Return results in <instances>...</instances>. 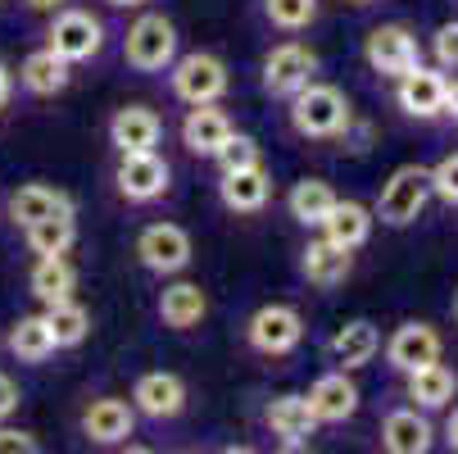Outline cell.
Instances as JSON below:
<instances>
[{"mask_svg":"<svg viewBox=\"0 0 458 454\" xmlns=\"http://www.w3.org/2000/svg\"><path fill=\"white\" fill-rule=\"evenodd\" d=\"M291 123L300 137H336L350 127V100L341 87H327V82H304L291 96Z\"/></svg>","mask_w":458,"mask_h":454,"instance_id":"obj_1","label":"cell"},{"mask_svg":"<svg viewBox=\"0 0 458 454\" xmlns=\"http://www.w3.org/2000/svg\"><path fill=\"white\" fill-rule=\"evenodd\" d=\"M427 196H431V168H422V164H404V168L390 173V182L381 186L377 218L390 223V227H409V223L422 214Z\"/></svg>","mask_w":458,"mask_h":454,"instance_id":"obj_2","label":"cell"},{"mask_svg":"<svg viewBox=\"0 0 458 454\" xmlns=\"http://www.w3.org/2000/svg\"><path fill=\"white\" fill-rule=\"evenodd\" d=\"M227 64L218 55H205V50H195L186 59L173 64V96L182 105H218L223 91H227Z\"/></svg>","mask_w":458,"mask_h":454,"instance_id":"obj_3","label":"cell"},{"mask_svg":"<svg viewBox=\"0 0 458 454\" xmlns=\"http://www.w3.org/2000/svg\"><path fill=\"white\" fill-rule=\"evenodd\" d=\"M123 55H127V64H132V69L159 73V69H168L173 55H177V28H173L164 14H141L132 28H127Z\"/></svg>","mask_w":458,"mask_h":454,"instance_id":"obj_4","label":"cell"},{"mask_svg":"<svg viewBox=\"0 0 458 454\" xmlns=\"http://www.w3.org/2000/svg\"><path fill=\"white\" fill-rule=\"evenodd\" d=\"M245 337H250V346L259 355H291L304 341V318L291 304H264L250 318Z\"/></svg>","mask_w":458,"mask_h":454,"instance_id":"obj_5","label":"cell"},{"mask_svg":"<svg viewBox=\"0 0 458 454\" xmlns=\"http://www.w3.org/2000/svg\"><path fill=\"white\" fill-rule=\"evenodd\" d=\"M368 64L381 73V78H404L413 64H418V41L404 23H381L368 32V46H363Z\"/></svg>","mask_w":458,"mask_h":454,"instance_id":"obj_6","label":"cell"},{"mask_svg":"<svg viewBox=\"0 0 458 454\" xmlns=\"http://www.w3.org/2000/svg\"><path fill=\"white\" fill-rule=\"evenodd\" d=\"M105 46V28L100 19H91L87 10H59L55 23H50V50L64 55L69 64H82L91 55H100Z\"/></svg>","mask_w":458,"mask_h":454,"instance_id":"obj_7","label":"cell"},{"mask_svg":"<svg viewBox=\"0 0 458 454\" xmlns=\"http://www.w3.org/2000/svg\"><path fill=\"white\" fill-rule=\"evenodd\" d=\"M137 259L150 273H182L191 264V236L177 223H150L137 236Z\"/></svg>","mask_w":458,"mask_h":454,"instance_id":"obj_8","label":"cell"},{"mask_svg":"<svg viewBox=\"0 0 458 454\" xmlns=\"http://www.w3.org/2000/svg\"><path fill=\"white\" fill-rule=\"evenodd\" d=\"M313 69H318V55L300 41H286L264 59V91L268 96H295L304 82H313Z\"/></svg>","mask_w":458,"mask_h":454,"instance_id":"obj_9","label":"cell"},{"mask_svg":"<svg viewBox=\"0 0 458 454\" xmlns=\"http://www.w3.org/2000/svg\"><path fill=\"white\" fill-rule=\"evenodd\" d=\"M118 191L127 201H159L164 191H168V164L155 155V150H141V155H123L118 164Z\"/></svg>","mask_w":458,"mask_h":454,"instance_id":"obj_10","label":"cell"},{"mask_svg":"<svg viewBox=\"0 0 458 454\" xmlns=\"http://www.w3.org/2000/svg\"><path fill=\"white\" fill-rule=\"evenodd\" d=\"M164 137V123L155 109L146 105H127L109 118V141L118 146V155H141V150H155Z\"/></svg>","mask_w":458,"mask_h":454,"instance_id":"obj_11","label":"cell"},{"mask_svg":"<svg viewBox=\"0 0 458 454\" xmlns=\"http://www.w3.org/2000/svg\"><path fill=\"white\" fill-rule=\"evenodd\" d=\"M386 359H390V368L413 373V368L440 359V332L431 322H400L395 337L386 341Z\"/></svg>","mask_w":458,"mask_h":454,"instance_id":"obj_12","label":"cell"},{"mask_svg":"<svg viewBox=\"0 0 458 454\" xmlns=\"http://www.w3.org/2000/svg\"><path fill=\"white\" fill-rule=\"evenodd\" d=\"M82 432L96 445H123L127 436L137 432V405H127L118 396H100L91 400V409L82 414Z\"/></svg>","mask_w":458,"mask_h":454,"instance_id":"obj_13","label":"cell"},{"mask_svg":"<svg viewBox=\"0 0 458 454\" xmlns=\"http://www.w3.org/2000/svg\"><path fill=\"white\" fill-rule=\"evenodd\" d=\"M218 196H223V205L236 210V214H259V210L268 205V196H273V177H268L264 164L232 168V173H223V182H218Z\"/></svg>","mask_w":458,"mask_h":454,"instance_id":"obj_14","label":"cell"},{"mask_svg":"<svg viewBox=\"0 0 458 454\" xmlns=\"http://www.w3.org/2000/svg\"><path fill=\"white\" fill-rule=\"evenodd\" d=\"M132 405L146 418H177L186 409V381L177 373H146L132 386Z\"/></svg>","mask_w":458,"mask_h":454,"instance_id":"obj_15","label":"cell"},{"mask_svg":"<svg viewBox=\"0 0 458 454\" xmlns=\"http://www.w3.org/2000/svg\"><path fill=\"white\" fill-rule=\"evenodd\" d=\"M304 400H309V409H313L318 423H345V418H354V409H359V386H354V381L345 377V368H341V373L318 377L313 391H309Z\"/></svg>","mask_w":458,"mask_h":454,"instance_id":"obj_16","label":"cell"},{"mask_svg":"<svg viewBox=\"0 0 458 454\" xmlns=\"http://www.w3.org/2000/svg\"><path fill=\"white\" fill-rule=\"evenodd\" d=\"M236 133L232 118L218 109V105H191L186 118H182V141L191 155H218V146Z\"/></svg>","mask_w":458,"mask_h":454,"instance_id":"obj_17","label":"cell"},{"mask_svg":"<svg viewBox=\"0 0 458 454\" xmlns=\"http://www.w3.org/2000/svg\"><path fill=\"white\" fill-rule=\"evenodd\" d=\"M445 91H449V82H445L436 69H422V64H413V69L400 78V105H404L413 118H436V114H445Z\"/></svg>","mask_w":458,"mask_h":454,"instance_id":"obj_18","label":"cell"},{"mask_svg":"<svg viewBox=\"0 0 458 454\" xmlns=\"http://www.w3.org/2000/svg\"><path fill=\"white\" fill-rule=\"evenodd\" d=\"M205 313H209V300H205V291L195 287V282H173V287H164V296H159V318H164V328L191 332V328H200Z\"/></svg>","mask_w":458,"mask_h":454,"instance_id":"obj_19","label":"cell"},{"mask_svg":"<svg viewBox=\"0 0 458 454\" xmlns=\"http://www.w3.org/2000/svg\"><path fill=\"white\" fill-rule=\"evenodd\" d=\"M300 273L313 282V287H341L345 278H350V250L345 245H336V241H309V250H304V259H300Z\"/></svg>","mask_w":458,"mask_h":454,"instance_id":"obj_20","label":"cell"},{"mask_svg":"<svg viewBox=\"0 0 458 454\" xmlns=\"http://www.w3.org/2000/svg\"><path fill=\"white\" fill-rule=\"evenodd\" d=\"M381 445L390 454H427L431 450V423L418 409H395L381 423Z\"/></svg>","mask_w":458,"mask_h":454,"instance_id":"obj_21","label":"cell"},{"mask_svg":"<svg viewBox=\"0 0 458 454\" xmlns=\"http://www.w3.org/2000/svg\"><path fill=\"white\" fill-rule=\"evenodd\" d=\"M313 427H318V418H313L304 396H277L268 405V432L282 436L286 445H304L313 436Z\"/></svg>","mask_w":458,"mask_h":454,"instance_id":"obj_22","label":"cell"},{"mask_svg":"<svg viewBox=\"0 0 458 454\" xmlns=\"http://www.w3.org/2000/svg\"><path fill=\"white\" fill-rule=\"evenodd\" d=\"M19 78H23V87H28L32 96H59L64 87H69V59L55 55L50 46H46V50H32V55L23 59Z\"/></svg>","mask_w":458,"mask_h":454,"instance_id":"obj_23","label":"cell"},{"mask_svg":"<svg viewBox=\"0 0 458 454\" xmlns=\"http://www.w3.org/2000/svg\"><path fill=\"white\" fill-rule=\"evenodd\" d=\"M454 391H458V377L440 359H431V364L409 373V400H418L422 409H445L454 400Z\"/></svg>","mask_w":458,"mask_h":454,"instance_id":"obj_24","label":"cell"},{"mask_svg":"<svg viewBox=\"0 0 458 454\" xmlns=\"http://www.w3.org/2000/svg\"><path fill=\"white\" fill-rule=\"evenodd\" d=\"M377 350H381V337H377V328L368 318H354V322H345V328L332 337V355H336V364L350 373V368H363V364H372L377 359Z\"/></svg>","mask_w":458,"mask_h":454,"instance_id":"obj_25","label":"cell"},{"mask_svg":"<svg viewBox=\"0 0 458 454\" xmlns=\"http://www.w3.org/2000/svg\"><path fill=\"white\" fill-rule=\"evenodd\" d=\"M368 232H372V214H368L359 201H336L332 214L322 218V236L336 241V245H345V250H359V245L368 241Z\"/></svg>","mask_w":458,"mask_h":454,"instance_id":"obj_26","label":"cell"},{"mask_svg":"<svg viewBox=\"0 0 458 454\" xmlns=\"http://www.w3.org/2000/svg\"><path fill=\"white\" fill-rule=\"evenodd\" d=\"M291 218L295 223H304V227H322V218L332 214V205H336V191L327 186L322 177H304V182H295V191H291Z\"/></svg>","mask_w":458,"mask_h":454,"instance_id":"obj_27","label":"cell"},{"mask_svg":"<svg viewBox=\"0 0 458 454\" xmlns=\"http://www.w3.org/2000/svg\"><path fill=\"white\" fill-rule=\"evenodd\" d=\"M59 210H73L69 205V196L64 191H55V186H46V182H28V186H19L14 191V201H10V214H14V223H37V218H46V214H59Z\"/></svg>","mask_w":458,"mask_h":454,"instance_id":"obj_28","label":"cell"},{"mask_svg":"<svg viewBox=\"0 0 458 454\" xmlns=\"http://www.w3.org/2000/svg\"><path fill=\"white\" fill-rule=\"evenodd\" d=\"M32 296L41 304H59V300H73V269L64 264V254H41L37 259V269L28 278Z\"/></svg>","mask_w":458,"mask_h":454,"instance_id":"obj_29","label":"cell"},{"mask_svg":"<svg viewBox=\"0 0 458 454\" xmlns=\"http://www.w3.org/2000/svg\"><path fill=\"white\" fill-rule=\"evenodd\" d=\"M46 328L55 337V350H73L91 332V313L73 300H59V304H46Z\"/></svg>","mask_w":458,"mask_h":454,"instance_id":"obj_30","label":"cell"},{"mask_svg":"<svg viewBox=\"0 0 458 454\" xmlns=\"http://www.w3.org/2000/svg\"><path fill=\"white\" fill-rule=\"evenodd\" d=\"M78 227H73V210H59V214H46L37 223H28V250L32 254H64L73 245Z\"/></svg>","mask_w":458,"mask_h":454,"instance_id":"obj_31","label":"cell"},{"mask_svg":"<svg viewBox=\"0 0 458 454\" xmlns=\"http://www.w3.org/2000/svg\"><path fill=\"white\" fill-rule=\"evenodd\" d=\"M10 350L23 359V364H41L55 355V337L46 328V313H32V318H19L10 328Z\"/></svg>","mask_w":458,"mask_h":454,"instance_id":"obj_32","label":"cell"},{"mask_svg":"<svg viewBox=\"0 0 458 454\" xmlns=\"http://www.w3.org/2000/svg\"><path fill=\"white\" fill-rule=\"evenodd\" d=\"M264 14L282 32H300L318 19V0H264Z\"/></svg>","mask_w":458,"mask_h":454,"instance_id":"obj_33","label":"cell"},{"mask_svg":"<svg viewBox=\"0 0 458 454\" xmlns=\"http://www.w3.org/2000/svg\"><path fill=\"white\" fill-rule=\"evenodd\" d=\"M214 159L223 164V173H232V168H250V164H264V159H259V141L245 137V133H232V137L218 146Z\"/></svg>","mask_w":458,"mask_h":454,"instance_id":"obj_34","label":"cell"},{"mask_svg":"<svg viewBox=\"0 0 458 454\" xmlns=\"http://www.w3.org/2000/svg\"><path fill=\"white\" fill-rule=\"evenodd\" d=\"M431 191L440 201L458 205V155H445L436 168H431Z\"/></svg>","mask_w":458,"mask_h":454,"instance_id":"obj_35","label":"cell"},{"mask_svg":"<svg viewBox=\"0 0 458 454\" xmlns=\"http://www.w3.org/2000/svg\"><path fill=\"white\" fill-rule=\"evenodd\" d=\"M436 59L445 64V69H458V23H445L436 32Z\"/></svg>","mask_w":458,"mask_h":454,"instance_id":"obj_36","label":"cell"},{"mask_svg":"<svg viewBox=\"0 0 458 454\" xmlns=\"http://www.w3.org/2000/svg\"><path fill=\"white\" fill-rule=\"evenodd\" d=\"M0 454H37V436L32 432H14V427H0Z\"/></svg>","mask_w":458,"mask_h":454,"instance_id":"obj_37","label":"cell"},{"mask_svg":"<svg viewBox=\"0 0 458 454\" xmlns=\"http://www.w3.org/2000/svg\"><path fill=\"white\" fill-rule=\"evenodd\" d=\"M14 409H19V386L0 373V418H10Z\"/></svg>","mask_w":458,"mask_h":454,"instance_id":"obj_38","label":"cell"},{"mask_svg":"<svg viewBox=\"0 0 458 454\" xmlns=\"http://www.w3.org/2000/svg\"><path fill=\"white\" fill-rule=\"evenodd\" d=\"M10 91H14V78H10V69H5V64H0V109H5Z\"/></svg>","mask_w":458,"mask_h":454,"instance_id":"obj_39","label":"cell"},{"mask_svg":"<svg viewBox=\"0 0 458 454\" xmlns=\"http://www.w3.org/2000/svg\"><path fill=\"white\" fill-rule=\"evenodd\" d=\"M64 5V0H28V10H37V14H55Z\"/></svg>","mask_w":458,"mask_h":454,"instance_id":"obj_40","label":"cell"},{"mask_svg":"<svg viewBox=\"0 0 458 454\" xmlns=\"http://www.w3.org/2000/svg\"><path fill=\"white\" fill-rule=\"evenodd\" d=\"M445 436H449V450H458V409L449 414V427H445Z\"/></svg>","mask_w":458,"mask_h":454,"instance_id":"obj_41","label":"cell"},{"mask_svg":"<svg viewBox=\"0 0 458 454\" xmlns=\"http://www.w3.org/2000/svg\"><path fill=\"white\" fill-rule=\"evenodd\" d=\"M445 109H449V114H454V118H458V82H454V87H449V91H445Z\"/></svg>","mask_w":458,"mask_h":454,"instance_id":"obj_42","label":"cell"},{"mask_svg":"<svg viewBox=\"0 0 458 454\" xmlns=\"http://www.w3.org/2000/svg\"><path fill=\"white\" fill-rule=\"evenodd\" d=\"M109 5H118V10H141L146 0H109Z\"/></svg>","mask_w":458,"mask_h":454,"instance_id":"obj_43","label":"cell"},{"mask_svg":"<svg viewBox=\"0 0 458 454\" xmlns=\"http://www.w3.org/2000/svg\"><path fill=\"white\" fill-rule=\"evenodd\" d=\"M354 5H372V0H354Z\"/></svg>","mask_w":458,"mask_h":454,"instance_id":"obj_44","label":"cell"},{"mask_svg":"<svg viewBox=\"0 0 458 454\" xmlns=\"http://www.w3.org/2000/svg\"><path fill=\"white\" fill-rule=\"evenodd\" d=\"M454 313H458V300H454Z\"/></svg>","mask_w":458,"mask_h":454,"instance_id":"obj_45","label":"cell"}]
</instances>
